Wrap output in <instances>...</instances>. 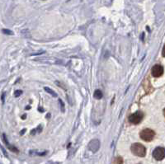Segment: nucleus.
<instances>
[{
  "instance_id": "obj_15",
  "label": "nucleus",
  "mask_w": 165,
  "mask_h": 164,
  "mask_svg": "<svg viewBox=\"0 0 165 164\" xmlns=\"http://www.w3.org/2000/svg\"><path fill=\"white\" fill-rule=\"evenodd\" d=\"M163 56H164V48L163 49Z\"/></svg>"
},
{
  "instance_id": "obj_8",
  "label": "nucleus",
  "mask_w": 165,
  "mask_h": 164,
  "mask_svg": "<svg viewBox=\"0 0 165 164\" xmlns=\"http://www.w3.org/2000/svg\"><path fill=\"white\" fill-rule=\"evenodd\" d=\"M93 96L94 97L96 98V99H98V100H100L102 96H103V94H102V91L99 89H97L95 92H94V94H93Z\"/></svg>"
},
{
  "instance_id": "obj_7",
  "label": "nucleus",
  "mask_w": 165,
  "mask_h": 164,
  "mask_svg": "<svg viewBox=\"0 0 165 164\" xmlns=\"http://www.w3.org/2000/svg\"><path fill=\"white\" fill-rule=\"evenodd\" d=\"M3 141L5 142V143H6V145L8 147V149H10V150H12V151H13V152H16V153H18V150L16 149L15 147H13V146H12V145H10L9 144V143L7 140V139H6V135L5 134H3Z\"/></svg>"
},
{
  "instance_id": "obj_6",
  "label": "nucleus",
  "mask_w": 165,
  "mask_h": 164,
  "mask_svg": "<svg viewBox=\"0 0 165 164\" xmlns=\"http://www.w3.org/2000/svg\"><path fill=\"white\" fill-rule=\"evenodd\" d=\"M88 149L92 153L98 152V149H100V141L98 139H97L91 140L89 142V143H88Z\"/></svg>"
},
{
  "instance_id": "obj_3",
  "label": "nucleus",
  "mask_w": 165,
  "mask_h": 164,
  "mask_svg": "<svg viewBox=\"0 0 165 164\" xmlns=\"http://www.w3.org/2000/svg\"><path fill=\"white\" fill-rule=\"evenodd\" d=\"M144 117V114L141 112H136L134 114L130 115L129 116V121L134 125H138L139 123L141 122Z\"/></svg>"
},
{
  "instance_id": "obj_2",
  "label": "nucleus",
  "mask_w": 165,
  "mask_h": 164,
  "mask_svg": "<svg viewBox=\"0 0 165 164\" xmlns=\"http://www.w3.org/2000/svg\"><path fill=\"white\" fill-rule=\"evenodd\" d=\"M140 136L144 141L150 142L154 139L155 136V132L151 129H144L140 133Z\"/></svg>"
},
{
  "instance_id": "obj_11",
  "label": "nucleus",
  "mask_w": 165,
  "mask_h": 164,
  "mask_svg": "<svg viewBox=\"0 0 165 164\" xmlns=\"http://www.w3.org/2000/svg\"><path fill=\"white\" fill-rule=\"evenodd\" d=\"M3 32L4 34H6V35H13V34H14L12 31L8 30V29H3Z\"/></svg>"
},
{
  "instance_id": "obj_5",
  "label": "nucleus",
  "mask_w": 165,
  "mask_h": 164,
  "mask_svg": "<svg viewBox=\"0 0 165 164\" xmlns=\"http://www.w3.org/2000/svg\"><path fill=\"white\" fill-rule=\"evenodd\" d=\"M151 74L154 78H159L164 74V68L160 64H156L153 66L151 69Z\"/></svg>"
},
{
  "instance_id": "obj_1",
  "label": "nucleus",
  "mask_w": 165,
  "mask_h": 164,
  "mask_svg": "<svg viewBox=\"0 0 165 164\" xmlns=\"http://www.w3.org/2000/svg\"><path fill=\"white\" fill-rule=\"evenodd\" d=\"M130 150L133 154L137 157H144L146 155V148L140 143H135L131 145Z\"/></svg>"
},
{
  "instance_id": "obj_13",
  "label": "nucleus",
  "mask_w": 165,
  "mask_h": 164,
  "mask_svg": "<svg viewBox=\"0 0 165 164\" xmlns=\"http://www.w3.org/2000/svg\"><path fill=\"white\" fill-rule=\"evenodd\" d=\"M60 103L62 106V112H65V106H64V102H62V100H60Z\"/></svg>"
},
{
  "instance_id": "obj_14",
  "label": "nucleus",
  "mask_w": 165,
  "mask_h": 164,
  "mask_svg": "<svg viewBox=\"0 0 165 164\" xmlns=\"http://www.w3.org/2000/svg\"><path fill=\"white\" fill-rule=\"evenodd\" d=\"M4 97H5V93H3V96H2V102H4Z\"/></svg>"
},
{
  "instance_id": "obj_9",
  "label": "nucleus",
  "mask_w": 165,
  "mask_h": 164,
  "mask_svg": "<svg viewBox=\"0 0 165 164\" xmlns=\"http://www.w3.org/2000/svg\"><path fill=\"white\" fill-rule=\"evenodd\" d=\"M44 89L45 90V92H48V93H50L51 96H53L54 97H58V95H57V93L55 92H54L52 89H51L50 88H47V87H45L44 88Z\"/></svg>"
},
{
  "instance_id": "obj_10",
  "label": "nucleus",
  "mask_w": 165,
  "mask_h": 164,
  "mask_svg": "<svg viewBox=\"0 0 165 164\" xmlns=\"http://www.w3.org/2000/svg\"><path fill=\"white\" fill-rule=\"evenodd\" d=\"M22 94H23V91H22V90H17V91H15V92H14V96H15V97H20Z\"/></svg>"
},
{
  "instance_id": "obj_4",
  "label": "nucleus",
  "mask_w": 165,
  "mask_h": 164,
  "mask_svg": "<svg viewBox=\"0 0 165 164\" xmlns=\"http://www.w3.org/2000/svg\"><path fill=\"white\" fill-rule=\"evenodd\" d=\"M153 157L157 161H161L164 158L165 149L163 147H158L153 151Z\"/></svg>"
},
{
  "instance_id": "obj_12",
  "label": "nucleus",
  "mask_w": 165,
  "mask_h": 164,
  "mask_svg": "<svg viewBox=\"0 0 165 164\" xmlns=\"http://www.w3.org/2000/svg\"><path fill=\"white\" fill-rule=\"evenodd\" d=\"M116 162H117V164H122L123 163V160H122V157H118L116 158Z\"/></svg>"
}]
</instances>
